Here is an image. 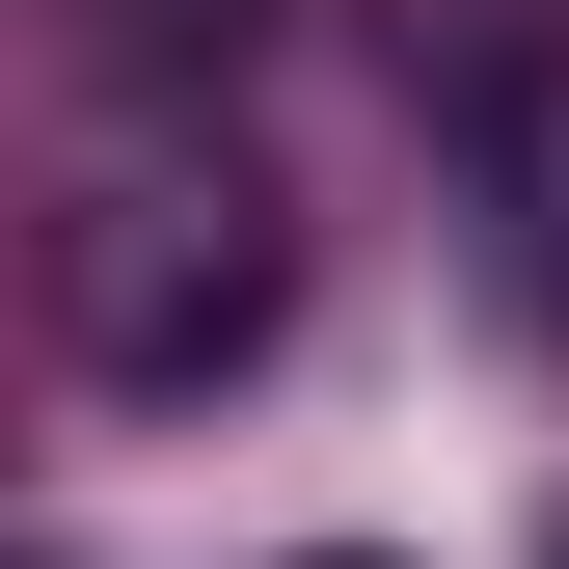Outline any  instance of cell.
<instances>
[{
	"label": "cell",
	"instance_id": "obj_1",
	"mask_svg": "<svg viewBox=\"0 0 569 569\" xmlns=\"http://www.w3.org/2000/svg\"><path fill=\"white\" fill-rule=\"evenodd\" d=\"M299 326V218H271L244 136H109L82 218H54V352L109 407H218L244 352Z\"/></svg>",
	"mask_w": 569,
	"mask_h": 569
},
{
	"label": "cell",
	"instance_id": "obj_2",
	"mask_svg": "<svg viewBox=\"0 0 569 569\" xmlns=\"http://www.w3.org/2000/svg\"><path fill=\"white\" fill-rule=\"evenodd\" d=\"M271 0H109V54H244Z\"/></svg>",
	"mask_w": 569,
	"mask_h": 569
},
{
	"label": "cell",
	"instance_id": "obj_3",
	"mask_svg": "<svg viewBox=\"0 0 569 569\" xmlns=\"http://www.w3.org/2000/svg\"><path fill=\"white\" fill-rule=\"evenodd\" d=\"M299 569H380V542H299Z\"/></svg>",
	"mask_w": 569,
	"mask_h": 569
}]
</instances>
